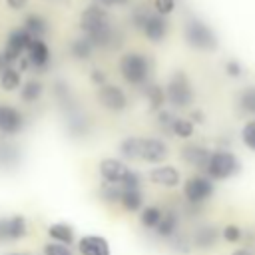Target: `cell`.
<instances>
[{
  "mask_svg": "<svg viewBox=\"0 0 255 255\" xmlns=\"http://www.w3.org/2000/svg\"><path fill=\"white\" fill-rule=\"evenodd\" d=\"M6 255H30V253H6Z\"/></svg>",
  "mask_w": 255,
  "mask_h": 255,
  "instance_id": "43",
  "label": "cell"
},
{
  "mask_svg": "<svg viewBox=\"0 0 255 255\" xmlns=\"http://www.w3.org/2000/svg\"><path fill=\"white\" fill-rule=\"evenodd\" d=\"M120 74L131 86H145L151 74V60L141 52H126L120 58Z\"/></svg>",
  "mask_w": 255,
  "mask_h": 255,
  "instance_id": "3",
  "label": "cell"
},
{
  "mask_svg": "<svg viewBox=\"0 0 255 255\" xmlns=\"http://www.w3.org/2000/svg\"><path fill=\"white\" fill-rule=\"evenodd\" d=\"M177 227H179V217H177V213H173V211H163V217H161L159 225H157L153 231H155L157 237H161V239H171V237L177 235Z\"/></svg>",
  "mask_w": 255,
  "mask_h": 255,
  "instance_id": "20",
  "label": "cell"
},
{
  "mask_svg": "<svg viewBox=\"0 0 255 255\" xmlns=\"http://www.w3.org/2000/svg\"><path fill=\"white\" fill-rule=\"evenodd\" d=\"M213 193H215V183L205 173H195L187 177L183 183V195L189 203H195V205L205 203Z\"/></svg>",
  "mask_w": 255,
  "mask_h": 255,
  "instance_id": "6",
  "label": "cell"
},
{
  "mask_svg": "<svg viewBox=\"0 0 255 255\" xmlns=\"http://www.w3.org/2000/svg\"><path fill=\"white\" fill-rule=\"evenodd\" d=\"M167 155H169V147L163 139H159V137H143L141 139V159L143 161L161 165V161H165Z\"/></svg>",
  "mask_w": 255,
  "mask_h": 255,
  "instance_id": "12",
  "label": "cell"
},
{
  "mask_svg": "<svg viewBox=\"0 0 255 255\" xmlns=\"http://www.w3.org/2000/svg\"><path fill=\"white\" fill-rule=\"evenodd\" d=\"M189 120H191L193 124H203V122H205V114H203L201 110H193L191 116H189Z\"/></svg>",
  "mask_w": 255,
  "mask_h": 255,
  "instance_id": "41",
  "label": "cell"
},
{
  "mask_svg": "<svg viewBox=\"0 0 255 255\" xmlns=\"http://www.w3.org/2000/svg\"><path fill=\"white\" fill-rule=\"evenodd\" d=\"M80 30L96 48L112 46L114 26H112L110 14L100 4H92L84 8V12L80 14Z\"/></svg>",
  "mask_w": 255,
  "mask_h": 255,
  "instance_id": "1",
  "label": "cell"
},
{
  "mask_svg": "<svg viewBox=\"0 0 255 255\" xmlns=\"http://www.w3.org/2000/svg\"><path fill=\"white\" fill-rule=\"evenodd\" d=\"M48 235L56 241V243H64V245H72L74 243V229L72 225L64 223V221H58V223H52L48 227Z\"/></svg>",
  "mask_w": 255,
  "mask_h": 255,
  "instance_id": "23",
  "label": "cell"
},
{
  "mask_svg": "<svg viewBox=\"0 0 255 255\" xmlns=\"http://www.w3.org/2000/svg\"><path fill=\"white\" fill-rule=\"evenodd\" d=\"M122 191H124V187H122L120 183H108V181H104L102 187H100V195H102V199L112 201V203H120Z\"/></svg>",
  "mask_w": 255,
  "mask_h": 255,
  "instance_id": "31",
  "label": "cell"
},
{
  "mask_svg": "<svg viewBox=\"0 0 255 255\" xmlns=\"http://www.w3.org/2000/svg\"><path fill=\"white\" fill-rule=\"evenodd\" d=\"M149 181L151 183H155V185H159V187H167V189H171V187H177L179 185V181H181V175H179V169L177 167H173V165H165V163H161V165H157V167H153L151 171H149Z\"/></svg>",
  "mask_w": 255,
  "mask_h": 255,
  "instance_id": "15",
  "label": "cell"
},
{
  "mask_svg": "<svg viewBox=\"0 0 255 255\" xmlns=\"http://www.w3.org/2000/svg\"><path fill=\"white\" fill-rule=\"evenodd\" d=\"M120 205L126 211H129V213L141 211L143 209V193H141V187L139 189H124L122 191V197H120Z\"/></svg>",
  "mask_w": 255,
  "mask_h": 255,
  "instance_id": "21",
  "label": "cell"
},
{
  "mask_svg": "<svg viewBox=\"0 0 255 255\" xmlns=\"http://www.w3.org/2000/svg\"><path fill=\"white\" fill-rule=\"evenodd\" d=\"M141 32L149 42L159 44L165 40V36L169 32V22L165 16H159L157 12H149V16L145 18V22L141 26Z\"/></svg>",
  "mask_w": 255,
  "mask_h": 255,
  "instance_id": "11",
  "label": "cell"
},
{
  "mask_svg": "<svg viewBox=\"0 0 255 255\" xmlns=\"http://www.w3.org/2000/svg\"><path fill=\"white\" fill-rule=\"evenodd\" d=\"M24 28L34 36V38H42L46 32H48V20L38 14V12H32L24 18Z\"/></svg>",
  "mask_w": 255,
  "mask_h": 255,
  "instance_id": "24",
  "label": "cell"
},
{
  "mask_svg": "<svg viewBox=\"0 0 255 255\" xmlns=\"http://www.w3.org/2000/svg\"><path fill=\"white\" fill-rule=\"evenodd\" d=\"M241 171V159L231 149H213L205 175L213 181H223L229 177H235Z\"/></svg>",
  "mask_w": 255,
  "mask_h": 255,
  "instance_id": "5",
  "label": "cell"
},
{
  "mask_svg": "<svg viewBox=\"0 0 255 255\" xmlns=\"http://www.w3.org/2000/svg\"><path fill=\"white\" fill-rule=\"evenodd\" d=\"M26 58H28V62H30L32 68L44 70L50 64V48H48V44L42 38H34L30 42V48L26 52Z\"/></svg>",
  "mask_w": 255,
  "mask_h": 255,
  "instance_id": "17",
  "label": "cell"
},
{
  "mask_svg": "<svg viewBox=\"0 0 255 255\" xmlns=\"http://www.w3.org/2000/svg\"><path fill=\"white\" fill-rule=\"evenodd\" d=\"M173 122H175V116L169 112V110H161V112H157V124L163 128V129H171V126H173Z\"/></svg>",
  "mask_w": 255,
  "mask_h": 255,
  "instance_id": "36",
  "label": "cell"
},
{
  "mask_svg": "<svg viewBox=\"0 0 255 255\" xmlns=\"http://www.w3.org/2000/svg\"><path fill=\"white\" fill-rule=\"evenodd\" d=\"M6 4H8V8H12V10H22V8H26L28 0H6Z\"/></svg>",
  "mask_w": 255,
  "mask_h": 255,
  "instance_id": "42",
  "label": "cell"
},
{
  "mask_svg": "<svg viewBox=\"0 0 255 255\" xmlns=\"http://www.w3.org/2000/svg\"><path fill=\"white\" fill-rule=\"evenodd\" d=\"M98 171H100L104 181H108V183H122L126 179V175L131 171V167H128V163L124 159L104 157L100 161V165H98Z\"/></svg>",
  "mask_w": 255,
  "mask_h": 255,
  "instance_id": "10",
  "label": "cell"
},
{
  "mask_svg": "<svg viewBox=\"0 0 255 255\" xmlns=\"http://www.w3.org/2000/svg\"><path fill=\"white\" fill-rule=\"evenodd\" d=\"M90 82H92V84H96L98 88H102V86H106V84H108V76H106V72H104V70L96 68V70H92V74H90Z\"/></svg>",
  "mask_w": 255,
  "mask_h": 255,
  "instance_id": "38",
  "label": "cell"
},
{
  "mask_svg": "<svg viewBox=\"0 0 255 255\" xmlns=\"http://www.w3.org/2000/svg\"><path fill=\"white\" fill-rule=\"evenodd\" d=\"M153 10L159 16H169L175 10V0H153Z\"/></svg>",
  "mask_w": 255,
  "mask_h": 255,
  "instance_id": "35",
  "label": "cell"
},
{
  "mask_svg": "<svg viewBox=\"0 0 255 255\" xmlns=\"http://www.w3.org/2000/svg\"><path fill=\"white\" fill-rule=\"evenodd\" d=\"M231 255H255V247L253 245H243V247H237Z\"/></svg>",
  "mask_w": 255,
  "mask_h": 255,
  "instance_id": "39",
  "label": "cell"
},
{
  "mask_svg": "<svg viewBox=\"0 0 255 255\" xmlns=\"http://www.w3.org/2000/svg\"><path fill=\"white\" fill-rule=\"evenodd\" d=\"M241 141L247 149L255 151V120H249L243 128H241Z\"/></svg>",
  "mask_w": 255,
  "mask_h": 255,
  "instance_id": "32",
  "label": "cell"
},
{
  "mask_svg": "<svg viewBox=\"0 0 255 255\" xmlns=\"http://www.w3.org/2000/svg\"><path fill=\"white\" fill-rule=\"evenodd\" d=\"M165 96H167V104L171 108H189L195 102V90L193 84L189 80V76L183 70H175L167 84H165Z\"/></svg>",
  "mask_w": 255,
  "mask_h": 255,
  "instance_id": "4",
  "label": "cell"
},
{
  "mask_svg": "<svg viewBox=\"0 0 255 255\" xmlns=\"http://www.w3.org/2000/svg\"><path fill=\"white\" fill-rule=\"evenodd\" d=\"M44 255H74V253H72V249L68 245L52 241V243L44 245Z\"/></svg>",
  "mask_w": 255,
  "mask_h": 255,
  "instance_id": "34",
  "label": "cell"
},
{
  "mask_svg": "<svg viewBox=\"0 0 255 255\" xmlns=\"http://www.w3.org/2000/svg\"><path fill=\"white\" fill-rule=\"evenodd\" d=\"M163 217V211L157 207V205H145L141 211H139V223L145 227V229H155L159 225Z\"/></svg>",
  "mask_w": 255,
  "mask_h": 255,
  "instance_id": "28",
  "label": "cell"
},
{
  "mask_svg": "<svg viewBox=\"0 0 255 255\" xmlns=\"http://www.w3.org/2000/svg\"><path fill=\"white\" fill-rule=\"evenodd\" d=\"M32 40H34V36H32L24 26H22V28H16V30H12V32L8 34L6 48H4L2 54L16 66V62L26 56V52H28Z\"/></svg>",
  "mask_w": 255,
  "mask_h": 255,
  "instance_id": "7",
  "label": "cell"
},
{
  "mask_svg": "<svg viewBox=\"0 0 255 255\" xmlns=\"http://www.w3.org/2000/svg\"><path fill=\"white\" fill-rule=\"evenodd\" d=\"M96 98H98V102H100V106L104 110L114 112V114H120V112H124L128 108V96L116 84H106V86L98 88Z\"/></svg>",
  "mask_w": 255,
  "mask_h": 255,
  "instance_id": "8",
  "label": "cell"
},
{
  "mask_svg": "<svg viewBox=\"0 0 255 255\" xmlns=\"http://www.w3.org/2000/svg\"><path fill=\"white\" fill-rule=\"evenodd\" d=\"M28 233V225L24 215L16 213V215H8L4 219H0V239L4 241H18L22 237H26Z\"/></svg>",
  "mask_w": 255,
  "mask_h": 255,
  "instance_id": "13",
  "label": "cell"
},
{
  "mask_svg": "<svg viewBox=\"0 0 255 255\" xmlns=\"http://www.w3.org/2000/svg\"><path fill=\"white\" fill-rule=\"evenodd\" d=\"M94 48H96V46H94L86 36L76 38V40H72V42H70V54H72L76 60H82V62L92 58Z\"/></svg>",
  "mask_w": 255,
  "mask_h": 255,
  "instance_id": "25",
  "label": "cell"
},
{
  "mask_svg": "<svg viewBox=\"0 0 255 255\" xmlns=\"http://www.w3.org/2000/svg\"><path fill=\"white\" fill-rule=\"evenodd\" d=\"M225 74L229 78H239L243 74V66L237 62V60H227L225 62Z\"/></svg>",
  "mask_w": 255,
  "mask_h": 255,
  "instance_id": "37",
  "label": "cell"
},
{
  "mask_svg": "<svg viewBox=\"0 0 255 255\" xmlns=\"http://www.w3.org/2000/svg\"><path fill=\"white\" fill-rule=\"evenodd\" d=\"M98 2H100V6L112 8V6H126V4H129L131 0H98Z\"/></svg>",
  "mask_w": 255,
  "mask_h": 255,
  "instance_id": "40",
  "label": "cell"
},
{
  "mask_svg": "<svg viewBox=\"0 0 255 255\" xmlns=\"http://www.w3.org/2000/svg\"><path fill=\"white\" fill-rule=\"evenodd\" d=\"M183 38L189 48L199 52H215L219 48V40L213 28L195 16L187 18V22L183 24Z\"/></svg>",
  "mask_w": 255,
  "mask_h": 255,
  "instance_id": "2",
  "label": "cell"
},
{
  "mask_svg": "<svg viewBox=\"0 0 255 255\" xmlns=\"http://www.w3.org/2000/svg\"><path fill=\"white\" fill-rule=\"evenodd\" d=\"M171 131H173V135H177L181 139H189L195 131V124L189 118H175V122L171 126Z\"/></svg>",
  "mask_w": 255,
  "mask_h": 255,
  "instance_id": "30",
  "label": "cell"
},
{
  "mask_svg": "<svg viewBox=\"0 0 255 255\" xmlns=\"http://www.w3.org/2000/svg\"><path fill=\"white\" fill-rule=\"evenodd\" d=\"M243 229L239 227V225H235V223H227L223 229H221V237L227 241V243H239L241 241V237H243Z\"/></svg>",
  "mask_w": 255,
  "mask_h": 255,
  "instance_id": "33",
  "label": "cell"
},
{
  "mask_svg": "<svg viewBox=\"0 0 255 255\" xmlns=\"http://www.w3.org/2000/svg\"><path fill=\"white\" fill-rule=\"evenodd\" d=\"M219 233L221 231L213 225H201V227L195 229V233L191 237V243L197 249H211V247H215V243L219 239Z\"/></svg>",
  "mask_w": 255,
  "mask_h": 255,
  "instance_id": "18",
  "label": "cell"
},
{
  "mask_svg": "<svg viewBox=\"0 0 255 255\" xmlns=\"http://www.w3.org/2000/svg\"><path fill=\"white\" fill-rule=\"evenodd\" d=\"M24 126H26L24 114L18 108L0 102V133L16 135V133H20L24 129Z\"/></svg>",
  "mask_w": 255,
  "mask_h": 255,
  "instance_id": "9",
  "label": "cell"
},
{
  "mask_svg": "<svg viewBox=\"0 0 255 255\" xmlns=\"http://www.w3.org/2000/svg\"><path fill=\"white\" fill-rule=\"evenodd\" d=\"M237 104H239V108H241L245 114L255 116V86L243 88V90L239 92V96H237Z\"/></svg>",
  "mask_w": 255,
  "mask_h": 255,
  "instance_id": "29",
  "label": "cell"
},
{
  "mask_svg": "<svg viewBox=\"0 0 255 255\" xmlns=\"http://www.w3.org/2000/svg\"><path fill=\"white\" fill-rule=\"evenodd\" d=\"M80 255H112L110 243L102 235H84L78 241Z\"/></svg>",
  "mask_w": 255,
  "mask_h": 255,
  "instance_id": "16",
  "label": "cell"
},
{
  "mask_svg": "<svg viewBox=\"0 0 255 255\" xmlns=\"http://www.w3.org/2000/svg\"><path fill=\"white\" fill-rule=\"evenodd\" d=\"M141 139L143 137H137V135H128L120 141L118 145V151L124 159L131 161V159H141Z\"/></svg>",
  "mask_w": 255,
  "mask_h": 255,
  "instance_id": "19",
  "label": "cell"
},
{
  "mask_svg": "<svg viewBox=\"0 0 255 255\" xmlns=\"http://www.w3.org/2000/svg\"><path fill=\"white\" fill-rule=\"evenodd\" d=\"M145 98H147V104H149V110L151 112H161L165 102H167V96H165V88L157 86V84H147L145 88Z\"/></svg>",
  "mask_w": 255,
  "mask_h": 255,
  "instance_id": "22",
  "label": "cell"
},
{
  "mask_svg": "<svg viewBox=\"0 0 255 255\" xmlns=\"http://www.w3.org/2000/svg\"><path fill=\"white\" fill-rule=\"evenodd\" d=\"M209 157H211V149L199 145V143H189L185 147H181V159L189 165H193L195 169L203 171L207 169V163H209Z\"/></svg>",
  "mask_w": 255,
  "mask_h": 255,
  "instance_id": "14",
  "label": "cell"
},
{
  "mask_svg": "<svg viewBox=\"0 0 255 255\" xmlns=\"http://www.w3.org/2000/svg\"><path fill=\"white\" fill-rule=\"evenodd\" d=\"M0 86H2L4 92H14V90L22 88V72L16 66L6 68L0 74Z\"/></svg>",
  "mask_w": 255,
  "mask_h": 255,
  "instance_id": "26",
  "label": "cell"
},
{
  "mask_svg": "<svg viewBox=\"0 0 255 255\" xmlns=\"http://www.w3.org/2000/svg\"><path fill=\"white\" fill-rule=\"evenodd\" d=\"M42 92H44V86L40 80H26L20 88V98L26 104H34L42 98Z\"/></svg>",
  "mask_w": 255,
  "mask_h": 255,
  "instance_id": "27",
  "label": "cell"
}]
</instances>
